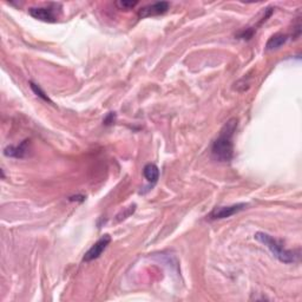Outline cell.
<instances>
[{"mask_svg":"<svg viewBox=\"0 0 302 302\" xmlns=\"http://www.w3.org/2000/svg\"><path fill=\"white\" fill-rule=\"evenodd\" d=\"M236 128H237V119L231 118L221 129L220 135L211 147V155L216 161L229 162L232 158V155H234L232 137H234Z\"/></svg>","mask_w":302,"mask_h":302,"instance_id":"6da1fadb","label":"cell"},{"mask_svg":"<svg viewBox=\"0 0 302 302\" xmlns=\"http://www.w3.org/2000/svg\"><path fill=\"white\" fill-rule=\"evenodd\" d=\"M256 241H259L260 244L266 246L267 248L272 252V254L279 260V261L283 263H294L298 261L300 259V253H295L294 251H288L283 247V245L281 244L279 239L274 238L272 235L267 234V232L259 231L254 235Z\"/></svg>","mask_w":302,"mask_h":302,"instance_id":"7a4b0ae2","label":"cell"},{"mask_svg":"<svg viewBox=\"0 0 302 302\" xmlns=\"http://www.w3.org/2000/svg\"><path fill=\"white\" fill-rule=\"evenodd\" d=\"M61 4H51L45 6H38V8H31L29 13L34 19L41 20L45 23H55L58 19V12H61Z\"/></svg>","mask_w":302,"mask_h":302,"instance_id":"3957f363","label":"cell"},{"mask_svg":"<svg viewBox=\"0 0 302 302\" xmlns=\"http://www.w3.org/2000/svg\"><path fill=\"white\" fill-rule=\"evenodd\" d=\"M110 242H111L110 235L106 234V235L102 236V237H100L98 241H97L96 244L93 245L92 247L85 253L84 258H83V261H84V262H91V261H93V260L98 259L99 256L103 254V252L105 251L107 246H109Z\"/></svg>","mask_w":302,"mask_h":302,"instance_id":"277c9868","label":"cell"},{"mask_svg":"<svg viewBox=\"0 0 302 302\" xmlns=\"http://www.w3.org/2000/svg\"><path fill=\"white\" fill-rule=\"evenodd\" d=\"M248 204L247 203H237V204H232V206H228V207H220L216 208L211 211V214L209 215V217L211 220H221V218H227L230 217L232 215L239 213V211L245 210L247 208Z\"/></svg>","mask_w":302,"mask_h":302,"instance_id":"5b68a950","label":"cell"},{"mask_svg":"<svg viewBox=\"0 0 302 302\" xmlns=\"http://www.w3.org/2000/svg\"><path fill=\"white\" fill-rule=\"evenodd\" d=\"M170 8V4L166 2H161V3H155V4L144 6L138 12V17L140 18H148V17H156L164 15Z\"/></svg>","mask_w":302,"mask_h":302,"instance_id":"8992f818","label":"cell"},{"mask_svg":"<svg viewBox=\"0 0 302 302\" xmlns=\"http://www.w3.org/2000/svg\"><path fill=\"white\" fill-rule=\"evenodd\" d=\"M27 142L29 141H24L20 145H17V147H8L5 148L4 150V155L8 156V157H13V158H23L25 157V155L27 154Z\"/></svg>","mask_w":302,"mask_h":302,"instance_id":"52a82bcc","label":"cell"},{"mask_svg":"<svg viewBox=\"0 0 302 302\" xmlns=\"http://www.w3.org/2000/svg\"><path fill=\"white\" fill-rule=\"evenodd\" d=\"M288 40V36L283 33H276L269 38V40L267 41L266 44V50L272 51V50H276L287 43Z\"/></svg>","mask_w":302,"mask_h":302,"instance_id":"ba28073f","label":"cell"},{"mask_svg":"<svg viewBox=\"0 0 302 302\" xmlns=\"http://www.w3.org/2000/svg\"><path fill=\"white\" fill-rule=\"evenodd\" d=\"M143 173L144 177L147 178V180L151 185H155L159 178V169L156 164H152V163H149L144 166L143 169Z\"/></svg>","mask_w":302,"mask_h":302,"instance_id":"9c48e42d","label":"cell"},{"mask_svg":"<svg viewBox=\"0 0 302 302\" xmlns=\"http://www.w3.org/2000/svg\"><path fill=\"white\" fill-rule=\"evenodd\" d=\"M30 85H31V89H32V91H33L34 93H36V95H37L38 97H39V98H41L43 100H45V102L52 103V102H51V99L48 98L46 93H45V92L43 91V90L40 89V86H39V85L34 84V83H32V82L30 83Z\"/></svg>","mask_w":302,"mask_h":302,"instance_id":"30bf717a","label":"cell"},{"mask_svg":"<svg viewBox=\"0 0 302 302\" xmlns=\"http://www.w3.org/2000/svg\"><path fill=\"white\" fill-rule=\"evenodd\" d=\"M138 4V2H128V0H120V2L116 3V6L119 10H133L135 6Z\"/></svg>","mask_w":302,"mask_h":302,"instance_id":"8fae6325","label":"cell"},{"mask_svg":"<svg viewBox=\"0 0 302 302\" xmlns=\"http://www.w3.org/2000/svg\"><path fill=\"white\" fill-rule=\"evenodd\" d=\"M114 118H116L114 112H110L105 118H104V124H105V126H111V124L114 122Z\"/></svg>","mask_w":302,"mask_h":302,"instance_id":"7c38bea8","label":"cell"}]
</instances>
